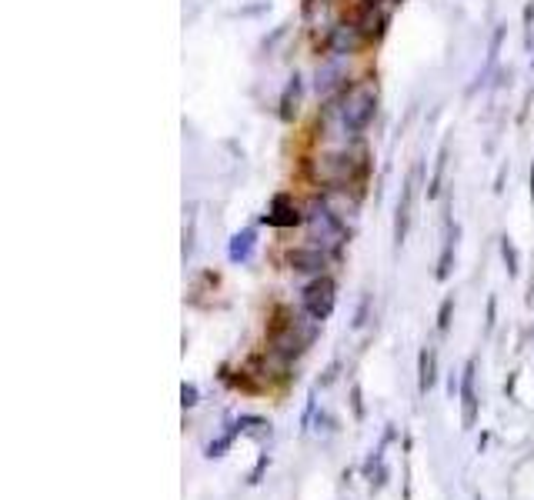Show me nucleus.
<instances>
[{
  "mask_svg": "<svg viewBox=\"0 0 534 500\" xmlns=\"http://www.w3.org/2000/svg\"><path fill=\"white\" fill-rule=\"evenodd\" d=\"M301 177L304 184L328 190V187H368L371 177V154L368 147H311L301 157Z\"/></svg>",
  "mask_w": 534,
  "mask_h": 500,
  "instance_id": "obj_1",
  "label": "nucleus"
},
{
  "mask_svg": "<svg viewBox=\"0 0 534 500\" xmlns=\"http://www.w3.org/2000/svg\"><path fill=\"white\" fill-rule=\"evenodd\" d=\"M318 330H321V320H314L304 307L301 310L278 307V310H274L271 327H267V347H271L274 354L294 360L314 344Z\"/></svg>",
  "mask_w": 534,
  "mask_h": 500,
  "instance_id": "obj_2",
  "label": "nucleus"
},
{
  "mask_svg": "<svg viewBox=\"0 0 534 500\" xmlns=\"http://www.w3.org/2000/svg\"><path fill=\"white\" fill-rule=\"evenodd\" d=\"M334 107H338L341 124L348 127L354 137H361L364 130L374 124V117H378V110H381L378 80L374 77H354L351 87L334 100Z\"/></svg>",
  "mask_w": 534,
  "mask_h": 500,
  "instance_id": "obj_3",
  "label": "nucleus"
},
{
  "mask_svg": "<svg viewBox=\"0 0 534 500\" xmlns=\"http://www.w3.org/2000/svg\"><path fill=\"white\" fill-rule=\"evenodd\" d=\"M304 230H308L311 244L328 250L331 257H341V250L348 247V240H351V227L341 224V220L324 207L321 194H311L304 200Z\"/></svg>",
  "mask_w": 534,
  "mask_h": 500,
  "instance_id": "obj_4",
  "label": "nucleus"
},
{
  "mask_svg": "<svg viewBox=\"0 0 534 500\" xmlns=\"http://www.w3.org/2000/svg\"><path fill=\"white\" fill-rule=\"evenodd\" d=\"M354 77H358V74L351 70V57L324 54L318 70H314V94H318L321 104H328V100H338L344 90L351 87Z\"/></svg>",
  "mask_w": 534,
  "mask_h": 500,
  "instance_id": "obj_5",
  "label": "nucleus"
},
{
  "mask_svg": "<svg viewBox=\"0 0 534 500\" xmlns=\"http://www.w3.org/2000/svg\"><path fill=\"white\" fill-rule=\"evenodd\" d=\"M421 180H424V160H414L411 170L404 174L398 207H394V250H401L404 240H408V230H411V220H414V200H418Z\"/></svg>",
  "mask_w": 534,
  "mask_h": 500,
  "instance_id": "obj_6",
  "label": "nucleus"
},
{
  "mask_svg": "<svg viewBox=\"0 0 534 500\" xmlns=\"http://www.w3.org/2000/svg\"><path fill=\"white\" fill-rule=\"evenodd\" d=\"M324 54H334V57H361V50L364 47H371L368 40H364L361 34V27H358V20L354 17H341L338 24L331 27V34L324 37Z\"/></svg>",
  "mask_w": 534,
  "mask_h": 500,
  "instance_id": "obj_7",
  "label": "nucleus"
},
{
  "mask_svg": "<svg viewBox=\"0 0 534 500\" xmlns=\"http://www.w3.org/2000/svg\"><path fill=\"white\" fill-rule=\"evenodd\" d=\"M301 307L324 324V320L334 314V307H338V284H334V277L328 274L314 277L311 284L301 290Z\"/></svg>",
  "mask_w": 534,
  "mask_h": 500,
  "instance_id": "obj_8",
  "label": "nucleus"
},
{
  "mask_svg": "<svg viewBox=\"0 0 534 500\" xmlns=\"http://www.w3.org/2000/svg\"><path fill=\"white\" fill-rule=\"evenodd\" d=\"M261 224L278 227V230H291V227H304V200H298L291 190H278L267 204Z\"/></svg>",
  "mask_w": 534,
  "mask_h": 500,
  "instance_id": "obj_9",
  "label": "nucleus"
},
{
  "mask_svg": "<svg viewBox=\"0 0 534 500\" xmlns=\"http://www.w3.org/2000/svg\"><path fill=\"white\" fill-rule=\"evenodd\" d=\"M331 260H338V257H331L328 250H321L318 244H311V240H308V244H298V247L284 250V264H288V270H294V274L321 277V274H328Z\"/></svg>",
  "mask_w": 534,
  "mask_h": 500,
  "instance_id": "obj_10",
  "label": "nucleus"
},
{
  "mask_svg": "<svg viewBox=\"0 0 534 500\" xmlns=\"http://www.w3.org/2000/svg\"><path fill=\"white\" fill-rule=\"evenodd\" d=\"M324 207L331 210L334 217L341 220V224H354V220L361 217V204H364V187H328V190H318Z\"/></svg>",
  "mask_w": 534,
  "mask_h": 500,
  "instance_id": "obj_11",
  "label": "nucleus"
},
{
  "mask_svg": "<svg viewBox=\"0 0 534 500\" xmlns=\"http://www.w3.org/2000/svg\"><path fill=\"white\" fill-rule=\"evenodd\" d=\"M338 20L341 17H338V4H334V0H301V24L314 40L321 37V44Z\"/></svg>",
  "mask_w": 534,
  "mask_h": 500,
  "instance_id": "obj_12",
  "label": "nucleus"
},
{
  "mask_svg": "<svg viewBox=\"0 0 534 500\" xmlns=\"http://www.w3.org/2000/svg\"><path fill=\"white\" fill-rule=\"evenodd\" d=\"M354 20H358V27H361V34L368 44L378 47L384 37H388V30H391V14H384L381 7H374L368 4V0H358V10H354Z\"/></svg>",
  "mask_w": 534,
  "mask_h": 500,
  "instance_id": "obj_13",
  "label": "nucleus"
},
{
  "mask_svg": "<svg viewBox=\"0 0 534 500\" xmlns=\"http://www.w3.org/2000/svg\"><path fill=\"white\" fill-rule=\"evenodd\" d=\"M504 37H508V24H494L491 30V40H488V54H484V67L478 70V77H474V84L468 87V94H478L481 87H488V80L498 74V64H501V50H504Z\"/></svg>",
  "mask_w": 534,
  "mask_h": 500,
  "instance_id": "obj_14",
  "label": "nucleus"
},
{
  "mask_svg": "<svg viewBox=\"0 0 534 500\" xmlns=\"http://www.w3.org/2000/svg\"><path fill=\"white\" fill-rule=\"evenodd\" d=\"M304 77L294 70V74L288 77V84H284L281 97H278V117L281 124H294V120L301 117V107H304Z\"/></svg>",
  "mask_w": 534,
  "mask_h": 500,
  "instance_id": "obj_15",
  "label": "nucleus"
},
{
  "mask_svg": "<svg viewBox=\"0 0 534 500\" xmlns=\"http://www.w3.org/2000/svg\"><path fill=\"white\" fill-rule=\"evenodd\" d=\"M474 370H478V364L474 360H468L461 370V424L464 427H474V420H478V394H474Z\"/></svg>",
  "mask_w": 534,
  "mask_h": 500,
  "instance_id": "obj_16",
  "label": "nucleus"
},
{
  "mask_svg": "<svg viewBox=\"0 0 534 500\" xmlns=\"http://www.w3.org/2000/svg\"><path fill=\"white\" fill-rule=\"evenodd\" d=\"M257 250V227H241L237 234L227 240V260L231 264H247Z\"/></svg>",
  "mask_w": 534,
  "mask_h": 500,
  "instance_id": "obj_17",
  "label": "nucleus"
},
{
  "mask_svg": "<svg viewBox=\"0 0 534 500\" xmlns=\"http://www.w3.org/2000/svg\"><path fill=\"white\" fill-rule=\"evenodd\" d=\"M458 237H461V227L451 224V220H448V234H444V244H441L438 270H434V277H438V280H448V277H451L454 257H458Z\"/></svg>",
  "mask_w": 534,
  "mask_h": 500,
  "instance_id": "obj_18",
  "label": "nucleus"
},
{
  "mask_svg": "<svg viewBox=\"0 0 534 500\" xmlns=\"http://www.w3.org/2000/svg\"><path fill=\"white\" fill-rule=\"evenodd\" d=\"M448 160H451V144L444 140V144L438 147V154H434V170H431V180H428V200L441 197L444 174H448Z\"/></svg>",
  "mask_w": 534,
  "mask_h": 500,
  "instance_id": "obj_19",
  "label": "nucleus"
},
{
  "mask_svg": "<svg viewBox=\"0 0 534 500\" xmlns=\"http://www.w3.org/2000/svg\"><path fill=\"white\" fill-rule=\"evenodd\" d=\"M431 387H434V350L424 347L418 354V390L428 394Z\"/></svg>",
  "mask_w": 534,
  "mask_h": 500,
  "instance_id": "obj_20",
  "label": "nucleus"
},
{
  "mask_svg": "<svg viewBox=\"0 0 534 500\" xmlns=\"http://www.w3.org/2000/svg\"><path fill=\"white\" fill-rule=\"evenodd\" d=\"M501 257H504V267H508V277H518L521 274V254H518V247H514V240L508 234L501 237Z\"/></svg>",
  "mask_w": 534,
  "mask_h": 500,
  "instance_id": "obj_21",
  "label": "nucleus"
},
{
  "mask_svg": "<svg viewBox=\"0 0 534 500\" xmlns=\"http://www.w3.org/2000/svg\"><path fill=\"white\" fill-rule=\"evenodd\" d=\"M451 310H454V297H444L441 310H438V330L441 334H448V327H451Z\"/></svg>",
  "mask_w": 534,
  "mask_h": 500,
  "instance_id": "obj_22",
  "label": "nucleus"
},
{
  "mask_svg": "<svg viewBox=\"0 0 534 500\" xmlns=\"http://www.w3.org/2000/svg\"><path fill=\"white\" fill-rule=\"evenodd\" d=\"M197 400H201L197 387H194V384H184V387H181V404H184V407H197Z\"/></svg>",
  "mask_w": 534,
  "mask_h": 500,
  "instance_id": "obj_23",
  "label": "nucleus"
},
{
  "mask_svg": "<svg viewBox=\"0 0 534 500\" xmlns=\"http://www.w3.org/2000/svg\"><path fill=\"white\" fill-rule=\"evenodd\" d=\"M368 4L381 7L384 14H391V17H394V10H401V4H404V0H368Z\"/></svg>",
  "mask_w": 534,
  "mask_h": 500,
  "instance_id": "obj_24",
  "label": "nucleus"
},
{
  "mask_svg": "<svg viewBox=\"0 0 534 500\" xmlns=\"http://www.w3.org/2000/svg\"><path fill=\"white\" fill-rule=\"evenodd\" d=\"M504 177H508V164H504L498 170V177H494V194H501V190H504Z\"/></svg>",
  "mask_w": 534,
  "mask_h": 500,
  "instance_id": "obj_25",
  "label": "nucleus"
},
{
  "mask_svg": "<svg viewBox=\"0 0 534 500\" xmlns=\"http://www.w3.org/2000/svg\"><path fill=\"white\" fill-rule=\"evenodd\" d=\"M494 314H498V300L488 297V330L494 327Z\"/></svg>",
  "mask_w": 534,
  "mask_h": 500,
  "instance_id": "obj_26",
  "label": "nucleus"
},
{
  "mask_svg": "<svg viewBox=\"0 0 534 500\" xmlns=\"http://www.w3.org/2000/svg\"><path fill=\"white\" fill-rule=\"evenodd\" d=\"M528 190H531V204H534V160H531V170H528Z\"/></svg>",
  "mask_w": 534,
  "mask_h": 500,
  "instance_id": "obj_27",
  "label": "nucleus"
},
{
  "mask_svg": "<svg viewBox=\"0 0 534 500\" xmlns=\"http://www.w3.org/2000/svg\"><path fill=\"white\" fill-rule=\"evenodd\" d=\"M531 70H534V60H531Z\"/></svg>",
  "mask_w": 534,
  "mask_h": 500,
  "instance_id": "obj_28",
  "label": "nucleus"
}]
</instances>
